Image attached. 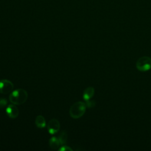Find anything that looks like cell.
I'll return each instance as SVG.
<instances>
[{"label": "cell", "instance_id": "obj_2", "mask_svg": "<svg viewBox=\"0 0 151 151\" xmlns=\"http://www.w3.org/2000/svg\"><path fill=\"white\" fill-rule=\"evenodd\" d=\"M86 110V103L82 101L74 103L70 107L69 113L73 119H78L84 115Z\"/></svg>", "mask_w": 151, "mask_h": 151}, {"label": "cell", "instance_id": "obj_10", "mask_svg": "<svg viewBox=\"0 0 151 151\" xmlns=\"http://www.w3.org/2000/svg\"><path fill=\"white\" fill-rule=\"evenodd\" d=\"M58 139H59V141H60V145H63L64 144H65L67 143V132L64 130V131H62L59 136H58Z\"/></svg>", "mask_w": 151, "mask_h": 151}, {"label": "cell", "instance_id": "obj_1", "mask_svg": "<svg viewBox=\"0 0 151 151\" xmlns=\"http://www.w3.org/2000/svg\"><path fill=\"white\" fill-rule=\"evenodd\" d=\"M28 98V93L26 90L22 88H18L12 91L9 96L11 103L15 105L24 104Z\"/></svg>", "mask_w": 151, "mask_h": 151}, {"label": "cell", "instance_id": "obj_9", "mask_svg": "<svg viewBox=\"0 0 151 151\" xmlns=\"http://www.w3.org/2000/svg\"><path fill=\"white\" fill-rule=\"evenodd\" d=\"M60 143L58 138L56 137H51L49 140V146L53 150L57 149L60 146Z\"/></svg>", "mask_w": 151, "mask_h": 151}, {"label": "cell", "instance_id": "obj_7", "mask_svg": "<svg viewBox=\"0 0 151 151\" xmlns=\"http://www.w3.org/2000/svg\"><path fill=\"white\" fill-rule=\"evenodd\" d=\"M94 88L93 87H88L84 90L83 94V97L84 100L86 101L90 100L94 96Z\"/></svg>", "mask_w": 151, "mask_h": 151}, {"label": "cell", "instance_id": "obj_6", "mask_svg": "<svg viewBox=\"0 0 151 151\" xmlns=\"http://www.w3.org/2000/svg\"><path fill=\"white\" fill-rule=\"evenodd\" d=\"M6 113L8 116L11 119H15L19 114V110L15 104H12L8 106L6 109Z\"/></svg>", "mask_w": 151, "mask_h": 151}, {"label": "cell", "instance_id": "obj_8", "mask_svg": "<svg viewBox=\"0 0 151 151\" xmlns=\"http://www.w3.org/2000/svg\"><path fill=\"white\" fill-rule=\"evenodd\" d=\"M35 124L38 128L42 129L45 127L46 126V121L45 118L41 115L37 116L35 120Z\"/></svg>", "mask_w": 151, "mask_h": 151}, {"label": "cell", "instance_id": "obj_5", "mask_svg": "<svg viewBox=\"0 0 151 151\" xmlns=\"http://www.w3.org/2000/svg\"><path fill=\"white\" fill-rule=\"evenodd\" d=\"M47 127L48 132L50 134H54L59 131L60 124L57 119L53 118L48 121L47 125Z\"/></svg>", "mask_w": 151, "mask_h": 151}, {"label": "cell", "instance_id": "obj_4", "mask_svg": "<svg viewBox=\"0 0 151 151\" xmlns=\"http://www.w3.org/2000/svg\"><path fill=\"white\" fill-rule=\"evenodd\" d=\"M14 89L13 83L6 79L0 80V93L6 94L11 93Z\"/></svg>", "mask_w": 151, "mask_h": 151}, {"label": "cell", "instance_id": "obj_3", "mask_svg": "<svg viewBox=\"0 0 151 151\" xmlns=\"http://www.w3.org/2000/svg\"><path fill=\"white\" fill-rule=\"evenodd\" d=\"M136 68L140 71H146L151 68V58L149 57H142L136 62Z\"/></svg>", "mask_w": 151, "mask_h": 151}, {"label": "cell", "instance_id": "obj_13", "mask_svg": "<svg viewBox=\"0 0 151 151\" xmlns=\"http://www.w3.org/2000/svg\"><path fill=\"white\" fill-rule=\"evenodd\" d=\"M72 150L73 149L70 147L65 145L62 146L61 147L58 149V151H72Z\"/></svg>", "mask_w": 151, "mask_h": 151}, {"label": "cell", "instance_id": "obj_12", "mask_svg": "<svg viewBox=\"0 0 151 151\" xmlns=\"http://www.w3.org/2000/svg\"><path fill=\"white\" fill-rule=\"evenodd\" d=\"M8 103V101L5 98H0V109L5 107Z\"/></svg>", "mask_w": 151, "mask_h": 151}, {"label": "cell", "instance_id": "obj_11", "mask_svg": "<svg viewBox=\"0 0 151 151\" xmlns=\"http://www.w3.org/2000/svg\"><path fill=\"white\" fill-rule=\"evenodd\" d=\"M86 107H88V108H92L93 107L95 106L96 105V102L94 100H88L86 101Z\"/></svg>", "mask_w": 151, "mask_h": 151}]
</instances>
